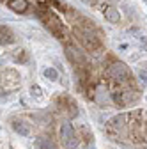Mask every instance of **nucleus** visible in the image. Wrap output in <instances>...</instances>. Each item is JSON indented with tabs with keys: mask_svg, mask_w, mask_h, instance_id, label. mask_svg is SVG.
<instances>
[{
	"mask_svg": "<svg viewBox=\"0 0 147 149\" xmlns=\"http://www.w3.org/2000/svg\"><path fill=\"white\" fill-rule=\"evenodd\" d=\"M83 4H87V6H96L98 4V0H82Z\"/></svg>",
	"mask_w": 147,
	"mask_h": 149,
	"instance_id": "nucleus-13",
	"label": "nucleus"
},
{
	"mask_svg": "<svg viewBox=\"0 0 147 149\" xmlns=\"http://www.w3.org/2000/svg\"><path fill=\"white\" fill-rule=\"evenodd\" d=\"M106 77H108V78H114V80H119V82H128V84H131L130 71H128V68H126L122 62H115V64L110 66V68L106 69Z\"/></svg>",
	"mask_w": 147,
	"mask_h": 149,
	"instance_id": "nucleus-1",
	"label": "nucleus"
},
{
	"mask_svg": "<svg viewBox=\"0 0 147 149\" xmlns=\"http://www.w3.org/2000/svg\"><path fill=\"white\" fill-rule=\"evenodd\" d=\"M12 128L16 133H20L21 137H30L32 135V128L25 121H12Z\"/></svg>",
	"mask_w": 147,
	"mask_h": 149,
	"instance_id": "nucleus-5",
	"label": "nucleus"
},
{
	"mask_svg": "<svg viewBox=\"0 0 147 149\" xmlns=\"http://www.w3.org/2000/svg\"><path fill=\"white\" fill-rule=\"evenodd\" d=\"M103 13H105V18L110 23H119L121 22V14L115 7H106V9H103Z\"/></svg>",
	"mask_w": 147,
	"mask_h": 149,
	"instance_id": "nucleus-7",
	"label": "nucleus"
},
{
	"mask_svg": "<svg viewBox=\"0 0 147 149\" xmlns=\"http://www.w3.org/2000/svg\"><path fill=\"white\" fill-rule=\"evenodd\" d=\"M9 9L16 11V13H25L28 9V2L27 0H9Z\"/></svg>",
	"mask_w": 147,
	"mask_h": 149,
	"instance_id": "nucleus-8",
	"label": "nucleus"
},
{
	"mask_svg": "<svg viewBox=\"0 0 147 149\" xmlns=\"http://www.w3.org/2000/svg\"><path fill=\"white\" fill-rule=\"evenodd\" d=\"M37 149H57V146H55V142L51 140V139H48V137H41V139H37Z\"/></svg>",
	"mask_w": 147,
	"mask_h": 149,
	"instance_id": "nucleus-9",
	"label": "nucleus"
},
{
	"mask_svg": "<svg viewBox=\"0 0 147 149\" xmlns=\"http://www.w3.org/2000/svg\"><path fill=\"white\" fill-rule=\"evenodd\" d=\"M138 77H140V80H142V82H147V73H145V71H142V69H140V71H138Z\"/></svg>",
	"mask_w": 147,
	"mask_h": 149,
	"instance_id": "nucleus-12",
	"label": "nucleus"
},
{
	"mask_svg": "<svg viewBox=\"0 0 147 149\" xmlns=\"http://www.w3.org/2000/svg\"><path fill=\"white\" fill-rule=\"evenodd\" d=\"M60 139H62V144L67 147V149H75L78 146V137L73 130L71 123H62L60 124Z\"/></svg>",
	"mask_w": 147,
	"mask_h": 149,
	"instance_id": "nucleus-2",
	"label": "nucleus"
},
{
	"mask_svg": "<svg viewBox=\"0 0 147 149\" xmlns=\"http://www.w3.org/2000/svg\"><path fill=\"white\" fill-rule=\"evenodd\" d=\"M0 43H2V45H11V43H14V34H12L7 27H4V25H0Z\"/></svg>",
	"mask_w": 147,
	"mask_h": 149,
	"instance_id": "nucleus-6",
	"label": "nucleus"
},
{
	"mask_svg": "<svg viewBox=\"0 0 147 149\" xmlns=\"http://www.w3.org/2000/svg\"><path fill=\"white\" fill-rule=\"evenodd\" d=\"M75 34L78 36V39L83 43V46L90 52H96L101 48V41L98 39V37H94L92 34H90L89 30H80V29H75Z\"/></svg>",
	"mask_w": 147,
	"mask_h": 149,
	"instance_id": "nucleus-3",
	"label": "nucleus"
},
{
	"mask_svg": "<svg viewBox=\"0 0 147 149\" xmlns=\"http://www.w3.org/2000/svg\"><path fill=\"white\" fill-rule=\"evenodd\" d=\"M128 119H130V116H128V114H119V116H115V117L110 119L108 128H110V130H115V132H121V130L126 126Z\"/></svg>",
	"mask_w": 147,
	"mask_h": 149,
	"instance_id": "nucleus-4",
	"label": "nucleus"
},
{
	"mask_svg": "<svg viewBox=\"0 0 147 149\" xmlns=\"http://www.w3.org/2000/svg\"><path fill=\"white\" fill-rule=\"evenodd\" d=\"M32 94H34L35 98H41V96H43V91H41V87L34 85V87H32Z\"/></svg>",
	"mask_w": 147,
	"mask_h": 149,
	"instance_id": "nucleus-11",
	"label": "nucleus"
},
{
	"mask_svg": "<svg viewBox=\"0 0 147 149\" xmlns=\"http://www.w3.org/2000/svg\"><path fill=\"white\" fill-rule=\"evenodd\" d=\"M44 77H46L48 80H57V78H59V71L55 69V68H46V69H44Z\"/></svg>",
	"mask_w": 147,
	"mask_h": 149,
	"instance_id": "nucleus-10",
	"label": "nucleus"
}]
</instances>
